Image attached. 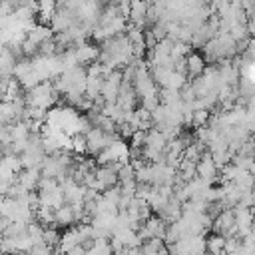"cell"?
Masks as SVG:
<instances>
[{"mask_svg":"<svg viewBox=\"0 0 255 255\" xmlns=\"http://www.w3.org/2000/svg\"><path fill=\"white\" fill-rule=\"evenodd\" d=\"M195 175H197V177H201V179H203V181H207V183L217 181L219 167L213 163V159H211L209 151H203V155L195 161Z\"/></svg>","mask_w":255,"mask_h":255,"instance_id":"cell-1","label":"cell"},{"mask_svg":"<svg viewBox=\"0 0 255 255\" xmlns=\"http://www.w3.org/2000/svg\"><path fill=\"white\" fill-rule=\"evenodd\" d=\"M42 241H44L46 245H50V247H56L58 241H60V231H58V227H56V225L44 227V231H42Z\"/></svg>","mask_w":255,"mask_h":255,"instance_id":"cell-12","label":"cell"},{"mask_svg":"<svg viewBox=\"0 0 255 255\" xmlns=\"http://www.w3.org/2000/svg\"><path fill=\"white\" fill-rule=\"evenodd\" d=\"M149 4L145 0H129L128 2V22L145 28V14Z\"/></svg>","mask_w":255,"mask_h":255,"instance_id":"cell-3","label":"cell"},{"mask_svg":"<svg viewBox=\"0 0 255 255\" xmlns=\"http://www.w3.org/2000/svg\"><path fill=\"white\" fill-rule=\"evenodd\" d=\"M64 255H86V249H84L82 245H76V247H72L70 251H66Z\"/></svg>","mask_w":255,"mask_h":255,"instance_id":"cell-19","label":"cell"},{"mask_svg":"<svg viewBox=\"0 0 255 255\" xmlns=\"http://www.w3.org/2000/svg\"><path fill=\"white\" fill-rule=\"evenodd\" d=\"M239 247H241V239H239L237 235L225 237V245H223V251H225V253H235Z\"/></svg>","mask_w":255,"mask_h":255,"instance_id":"cell-16","label":"cell"},{"mask_svg":"<svg viewBox=\"0 0 255 255\" xmlns=\"http://www.w3.org/2000/svg\"><path fill=\"white\" fill-rule=\"evenodd\" d=\"M145 2H147V4H149V6H151V4H155V2H157V0H145Z\"/></svg>","mask_w":255,"mask_h":255,"instance_id":"cell-23","label":"cell"},{"mask_svg":"<svg viewBox=\"0 0 255 255\" xmlns=\"http://www.w3.org/2000/svg\"><path fill=\"white\" fill-rule=\"evenodd\" d=\"M155 255H169V251H167V247L163 245V247H161V249H159V251H157Z\"/></svg>","mask_w":255,"mask_h":255,"instance_id":"cell-20","label":"cell"},{"mask_svg":"<svg viewBox=\"0 0 255 255\" xmlns=\"http://www.w3.org/2000/svg\"><path fill=\"white\" fill-rule=\"evenodd\" d=\"M74 223H76V217H74L70 203H64L58 209H54V225L56 227H70Z\"/></svg>","mask_w":255,"mask_h":255,"instance_id":"cell-7","label":"cell"},{"mask_svg":"<svg viewBox=\"0 0 255 255\" xmlns=\"http://www.w3.org/2000/svg\"><path fill=\"white\" fill-rule=\"evenodd\" d=\"M139 102H141V108H145V110H153V108H157L159 106V96L157 94H153V96H143V98H139Z\"/></svg>","mask_w":255,"mask_h":255,"instance_id":"cell-17","label":"cell"},{"mask_svg":"<svg viewBox=\"0 0 255 255\" xmlns=\"http://www.w3.org/2000/svg\"><path fill=\"white\" fill-rule=\"evenodd\" d=\"M223 245H225V237L221 233H211L205 239V251L211 255H223Z\"/></svg>","mask_w":255,"mask_h":255,"instance_id":"cell-11","label":"cell"},{"mask_svg":"<svg viewBox=\"0 0 255 255\" xmlns=\"http://www.w3.org/2000/svg\"><path fill=\"white\" fill-rule=\"evenodd\" d=\"M40 177V167H24L16 173V183H20L26 191H36Z\"/></svg>","mask_w":255,"mask_h":255,"instance_id":"cell-4","label":"cell"},{"mask_svg":"<svg viewBox=\"0 0 255 255\" xmlns=\"http://www.w3.org/2000/svg\"><path fill=\"white\" fill-rule=\"evenodd\" d=\"M2 239H4V235L0 233V253H2Z\"/></svg>","mask_w":255,"mask_h":255,"instance_id":"cell-22","label":"cell"},{"mask_svg":"<svg viewBox=\"0 0 255 255\" xmlns=\"http://www.w3.org/2000/svg\"><path fill=\"white\" fill-rule=\"evenodd\" d=\"M110 255H126V247H124V249H122V251H112V253H110Z\"/></svg>","mask_w":255,"mask_h":255,"instance_id":"cell-21","label":"cell"},{"mask_svg":"<svg viewBox=\"0 0 255 255\" xmlns=\"http://www.w3.org/2000/svg\"><path fill=\"white\" fill-rule=\"evenodd\" d=\"M141 223H143V227L149 231V235H151V237H161V239H163L167 223H165L159 215H149V217H147L145 221H141Z\"/></svg>","mask_w":255,"mask_h":255,"instance_id":"cell-9","label":"cell"},{"mask_svg":"<svg viewBox=\"0 0 255 255\" xmlns=\"http://www.w3.org/2000/svg\"><path fill=\"white\" fill-rule=\"evenodd\" d=\"M116 173H118V183H124V181L133 179V167L129 165V161H128V163H122Z\"/></svg>","mask_w":255,"mask_h":255,"instance_id":"cell-14","label":"cell"},{"mask_svg":"<svg viewBox=\"0 0 255 255\" xmlns=\"http://www.w3.org/2000/svg\"><path fill=\"white\" fill-rule=\"evenodd\" d=\"M205 66H207V62H205V58L199 54V52H189L187 56H185V76L187 78H197V76H201L203 74V70H205Z\"/></svg>","mask_w":255,"mask_h":255,"instance_id":"cell-5","label":"cell"},{"mask_svg":"<svg viewBox=\"0 0 255 255\" xmlns=\"http://www.w3.org/2000/svg\"><path fill=\"white\" fill-rule=\"evenodd\" d=\"M209 110H193L191 114V124L193 128H201V126H207V120H209Z\"/></svg>","mask_w":255,"mask_h":255,"instance_id":"cell-13","label":"cell"},{"mask_svg":"<svg viewBox=\"0 0 255 255\" xmlns=\"http://www.w3.org/2000/svg\"><path fill=\"white\" fill-rule=\"evenodd\" d=\"M165 143H167V139L163 137V133H161L157 128H149V129L145 131V141H143L145 147H153V149L163 151Z\"/></svg>","mask_w":255,"mask_h":255,"instance_id":"cell-10","label":"cell"},{"mask_svg":"<svg viewBox=\"0 0 255 255\" xmlns=\"http://www.w3.org/2000/svg\"><path fill=\"white\" fill-rule=\"evenodd\" d=\"M26 38H30L32 42H36V44L40 46L42 42H46V40L52 38V28L46 26V24H38V22H36V24L26 32Z\"/></svg>","mask_w":255,"mask_h":255,"instance_id":"cell-8","label":"cell"},{"mask_svg":"<svg viewBox=\"0 0 255 255\" xmlns=\"http://www.w3.org/2000/svg\"><path fill=\"white\" fill-rule=\"evenodd\" d=\"M94 175H96V187L94 189H98V191H104V189H108L112 185H118V173L108 163L106 165H98L94 169Z\"/></svg>","mask_w":255,"mask_h":255,"instance_id":"cell-2","label":"cell"},{"mask_svg":"<svg viewBox=\"0 0 255 255\" xmlns=\"http://www.w3.org/2000/svg\"><path fill=\"white\" fill-rule=\"evenodd\" d=\"M72 153H86V137L84 133H76L72 135Z\"/></svg>","mask_w":255,"mask_h":255,"instance_id":"cell-15","label":"cell"},{"mask_svg":"<svg viewBox=\"0 0 255 255\" xmlns=\"http://www.w3.org/2000/svg\"><path fill=\"white\" fill-rule=\"evenodd\" d=\"M74 54H76V60L80 66H86V64H92L98 60V54H100V48L88 44V42H82L78 46H74Z\"/></svg>","mask_w":255,"mask_h":255,"instance_id":"cell-6","label":"cell"},{"mask_svg":"<svg viewBox=\"0 0 255 255\" xmlns=\"http://www.w3.org/2000/svg\"><path fill=\"white\" fill-rule=\"evenodd\" d=\"M0 28H2V20H0Z\"/></svg>","mask_w":255,"mask_h":255,"instance_id":"cell-24","label":"cell"},{"mask_svg":"<svg viewBox=\"0 0 255 255\" xmlns=\"http://www.w3.org/2000/svg\"><path fill=\"white\" fill-rule=\"evenodd\" d=\"M143 141H145V131L135 129L129 137V147H143Z\"/></svg>","mask_w":255,"mask_h":255,"instance_id":"cell-18","label":"cell"}]
</instances>
